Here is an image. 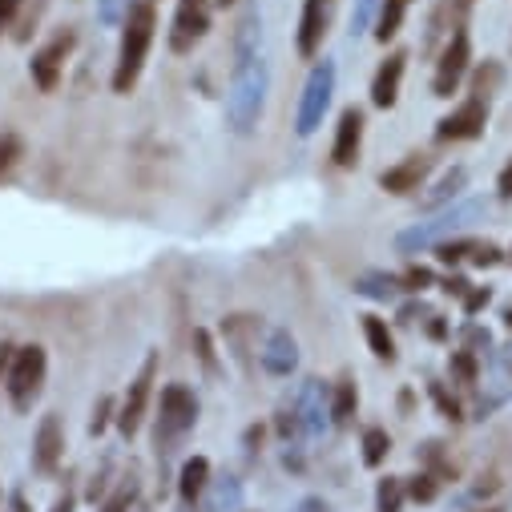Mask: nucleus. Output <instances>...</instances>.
I'll return each mask as SVG.
<instances>
[{
	"instance_id": "nucleus-15",
	"label": "nucleus",
	"mask_w": 512,
	"mask_h": 512,
	"mask_svg": "<svg viewBox=\"0 0 512 512\" xmlns=\"http://www.w3.org/2000/svg\"><path fill=\"white\" fill-rule=\"evenodd\" d=\"M291 408L303 424V436H323L331 428V388H323V379H303Z\"/></svg>"
},
{
	"instance_id": "nucleus-34",
	"label": "nucleus",
	"mask_w": 512,
	"mask_h": 512,
	"mask_svg": "<svg viewBox=\"0 0 512 512\" xmlns=\"http://www.w3.org/2000/svg\"><path fill=\"white\" fill-rule=\"evenodd\" d=\"M404 492H408V500H416V504H432V500L440 496V480L424 468V472H416V476L404 480Z\"/></svg>"
},
{
	"instance_id": "nucleus-50",
	"label": "nucleus",
	"mask_w": 512,
	"mask_h": 512,
	"mask_svg": "<svg viewBox=\"0 0 512 512\" xmlns=\"http://www.w3.org/2000/svg\"><path fill=\"white\" fill-rule=\"evenodd\" d=\"M9 512H29V504H25V496H21V492H13V496H9Z\"/></svg>"
},
{
	"instance_id": "nucleus-46",
	"label": "nucleus",
	"mask_w": 512,
	"mask_h": 512,
	"mask_svg": "<svg viewBox=\"0 0 512 512\" xmlns=\"http://www.w3.org/2000/svg\"><path fill=\"white\" fill-rule=\"evenodd\" d=\"M424 335H428L432 343H444V339H448V319H444V315H428V319H424Z\"/></svg>"
},
{
	"instance_id": "nucleus-10",
	"label": "nucleus",
	"mask_w": 512,
	"mask_h": 512,
	"mask_svg": "<svg viewBox=\"0 0 512 512\" xmlns=\"http://www.w3.org/2000/svg\"><path fill=\"white\" fill-rule=\"evenodd\" d=\"M73 49H77V29L61 25V29L33 53V61H29V77H33V85H37L41 93H57V85H61V77H65V65H69Z\"/></svg>"
},
{
	"instance_id": "nucleus-35",
	"label": "nucleus",
	"mask_w": 512,
	"mask_h": 512,
	"mask_svg": "<svg viewBox=\"0 0 512 512\" xmlns=\"http://www.w3.org/2000/svg\"><path fill=\"white\" fill-rule=\"evenodd\" d=\"M21 158H25V142H21V134L5 130V134H0V178H9V174L21 166Z\"/></svg>"
},
{
	"instance_id": "nucleus-14",
	"label": "nucleus",
	"mask_w": 512,
	"mask_h": 512,
	"mask_svg": "<svg viewBox=\"0 0 512 512\" xmlns=\"http://www.w3.org/2000/svg\"><path fill=\"white\" fill-rule=\"evenodd\" d=\"M363 134H367V117L359 105H347L335 121V138H331V166L335 170H355L363 158Z\"/></svg>"
},
{
	"instance_id": "nucleus-1",
	"label": "nucleus",
	"mask_w": 512,
	"mask_h": 512,
	"mask_svg": "<svg viewBox=\"0 0 512 512\" xmlns=\"http://www.w3.org/2000/svg\"><path fill=\"white\" fill-rule=\"evenodd\" d=\"M154 37H158V5L154 0H130V9L121 17V41H117V61H113V93H134L142 73H146V61H150V49H154Z\"/></svg>"
},
{
	"instance_id": "nucleus-36",
	"label": "nucleus",
	"mask_w": 512,
	"mask_h": 512,
	"mask_svg": "<svg viewBox=\"0 0 512 512\" xmlns=\"http://www.w3.org/2000/svg\"><path fill=\"white\" fill-rule=\"evenodd\" d=\"M194 355H198L206 375H218V347H214V335L206 327H194Z\"/></svg>"
},
{
	"instance_id": "nucleus-9",
	"label": "nucleus",
	"mask_w": 512,
	"mask_h": 512,
	"mask_svg": "<svg viewBox=\"0 0 512 512\" xmlns=\"http://www.w3.org/2000/svg\"><path fill=\"white\" fill-rule=\"evenodd\" d=\"M210 21H214V0H174V21L166 33L170 53H178V57L194 53L206 41Z\"/></svg>"
},
{
	"instance_id": "nucleus-23",
	"label": "nucleus",
	"mask_w": 512,
	"mask_h": 512,
	"mask_svg": "<svg viewBox=\"0 0 512 512\" xmlns=\"http://www.w3.org/2000/svg\"><path fill=\"white\" fill-rule=\"evenodd\" d=\"M250 53H263V13H259V5H246L238 13V25H234V57H250Z\"/></svg>"
},
{
	"instance_id": "nucleus-19",
	"label": "nucleus",
	"mask_w": 512,
	"mask_h": 512,
	"mask_svg": "<svg viewBox=\"0 0 512 512\" xmlns=\"http://www.w3.org/2000/svg\"><path fill=\"white\" fill-rule=\"evenodd\" d=\"M259 331H263V319H254V315H230L222 323V339H226V351L234 359L246 363L250 347H259Z\"/></svg>"
},
{
	"instance_id": "nucleus-22",
	"label": "nucleus",
	"mask_w": 512,
	"mask_h": 512,
	"mask_svg": "<svg viewBox=\"0 0 512 512\" xmlns=\"http://www.w3.org/2000/svg\"><path fill=\"white\" fill-rule=\"evenodd\" d=\"M210 488V460L206 456H186L178 468V496L182 504H198Z\"/></svg>"
},
{
	"instance_id": "nucleus-27",
	"label": "nucleus",
	"mask_w": 512,
	"mask_h": 512,
	"mask_svg": "<svg viewBox=\"0 0 512 512\" xmlns=\"http://www.w3.org/2000/svg\"><path fill=\"white\" fill-rule=\"evenodd\" d=\"M138 496H142V480H138V472H125V476H117L113 492L101 500L97 512H134V508H138Z\"/></svg>"
},
{
	"instance_id": "nucleus-37",
	"label": "nucleus",
	"mask_w": 512,
	"mask_h": 512,
	"mask_svg": "<svg viewBox=\"0 0 512 512\" xmlns=\"http://www.w3.org/2000/svg\"><path fill=\"white\" fill-rule=\"evenodd\" d=\"M492 299H496V291H492V287H476V283H472V287H468V295L460 299L464 319H476L480 311H488V307H492Z\"/></svg>"
},
{
	"instance_id": "nucleus-17",
	"label": "nucleus",
	"mask_w": 512,
	"mask_h": 512,
	"mask_svg": "<svg viewBox=\"0 0 512 512\" xmlns=\"http://www.w3.org/2000/svg\"><path fill=\"white\" fill-rule=\"evenodd\" d=\"M404 73H408V53L392 49L379 61V69L371 73V105L375 109H396L400 105V89H404Z\"/></svg>"
},
{
	"instance_id": "nucleus-33",
	"label": "nucleus",
	"mask_w": 512,
	"mask_h": 512,
	"mask_svg": "<svg viewBox=\"0 0 512 512\" xmlns=\"http://www.w3.org/2000/svg\"><path fill=\"white\" fill-rule=\"evenodd\" d=\"M476 242H480V238H468V234H460V238H452V242H440V246H436L440 267H464V263L472 259Z\"/></svg>"
},
{
	"instance_id": "nucleus-12",
	"label": "nucleus",
	"mask_w": 512,
	"mask_h": 512,
	"mask_svg": "<svg viewBox=\"0 0 512 512\" xmlns=\"http://www.w3.org/2000/svg\"><path fill=\"white\" fill-rule=\"evenodd\" d=\"M331 25H335V0H303L299 29H295V53L303 61H315L331 37Z\"/></svg>"
},
{
	"instance_id": "nucleus-43",
	"label": "nucleus",
	"mask_w": 512,
	"mask_h": 512,
	"mask_svg": "<svg viewBox=\"0 0 512 512\" xmlns=\"http://www.w3.org/2000/svg\"><path fill=\"white\" fill-rule=\"evenodd\" d=\"M125 9H130V0H97V21L101 25H121Z\"/></svg>"
},
{
	"instance_id": "nucleus-4",
	"label": "nucleus",
	"mask_w": 512,
	"mask_h": 512,
	"mask_svg": "<svg viewBox=\"0 0 512 512\" xmlns=\"http://www.w3.org/2000/svg\"><path fill=\"white\" fill-rule=\"evenodd\" d=\"M484 214H488V202H484V198H456L452 206L432 210V218H424V222L400 230V234H396V250H400V254H428V250H436L440 242H452V238L468 234V226L480 222Z\"/></svg>"
},
{
	"instance_id": "nucleus-32",
	"label": "nucleus",
	"mask_w": 512,
	"mask_h": 512,
	"mask_svg": "<svg viewBox=\"0 0 512 512\" xmlns=\"http://www.w3.org/2000/svg\"><path fill=\"white\" fill-rule=\"evenodd\" d=\"M404 500H408L404 476H383V480L375 484V512H400Z\"/></svg>"
},
{
	"instance_id": "nucleus-54",
	"label": "nucleus",
	"mask_w": 512,
	"mask_h": 512,
	"mask_svg": "<svg viewBox=\"0 0 512 512\" xmlns=\"http://www.w3.org/2000/svg\"><path fill=\"white\" fill-rule=\"evenodd\" d=\"M508 263H512V246H508Z\"/></svg>"
},
{
	"instance_id": "nucleus-48",
	"label": "nucleus",
	"mask_w": 512,
	"mask_h": 512,
	"mask_svg": "<svg viewBox=\"0 0 512 512\" xmlns=\"http://www.w3.org/2000/svg\"><path fill=\"white\" fill-rule=\"evenodd\" d=\"M13 343L9 339H0V388H5V375H9V363H13Z\"/></svg>"
},
{
	"instance_id": "nucleus-8",
	"label": "nucleus",
	"mask_w": 512,
	"mask_h": 512,
	"mask_svg": "<svg viewBox=\"0 0 512 512\" xmlns=\"http://www.w3.org/2000/svg\"><path fill=\"white\" fill-rule=\"evenodd\" d=\"M472 73V33L456 29L440 49H436V69H432V97L452 101V93H460V85Z\"/></svg>"
},
{
	"instance_id": "nucleus-20",
	"label": "nucleus",
	"mask_w": 512,
	"mask_h": 512,
	"mask_svg": "<svg viewBox=\"0 0 512 512\" xmlns=\"http://www.w3.org/2000/svg\"><path fill=\"white\" fill-rule=\"evenodd\" d=\"M359 327H363L367 351H371L379 363H396V359H400V347H396V331L388 327V319H383V315H359Z\"/></svg>"
},
{
	"instance_id": "nucleus-44",
	"label": "nucleus",
	"mask_w": 512,
	"mask_h": 512,
	"mask_svg": "<svg viewBox=\"0 0 512 512\" xmlns=\"http://www.w3.org/2000/svg\"><path fill=\"white\" fill-rule=\"evenodd\" d=\"M21 9H25V0H0V37H5V33L17 25Z\"/></svg>"
},
{
	"instance_id": "nucleus-11",
	"label": "nucleus",
	"mask_w": 512,
	"mask_h": 512,
	"mask_svg": "<svg viewBox=\"0 0 512 512\" xmlns=\"http://www.w3.org/2000/svg\"><path fill=\"white\" fill-rule=\"evenodd\" d=\"M488 101H480V97H464V101H456L440 121H436V142L440 146H460V142H476V138H484V130H488Z\"/></svg>"
},
{
	"instance_id": "nucleus-51",
	"label": "nucleus",
	"mask_w": 512,
	"mask_h": 512,
	"mask_svg": "<svg viewBox=\"0 0 512 512\" xmlns=\"http://www.w3.org/2000/svg\"><path fill=\"white\" fill-rule=\"evenodd\" d=\"M500 323H504V331H512V303L500 311Z\"/></svg>"
},
{
	"instance_id": "nucleus-7",
	"label": "nucleus",
	"mask_w": 512,
	"mask_h": 512,
	"mask_svg": "<svg viewBox=\"0 0 512 512\" xmlns=\"http://www.w3.org/2000/svg\"><path fill=\"white\" fill-rule=\"evenodd\" d=\"M158 388V351H150L146 359H142V367H138V375L130 379V388H125V396H121V404H117V432L125 436V440H134L138 432H142V424H146V416H150V404H154V392Z\"/></svg>"
},
{
	"instance_id": "nucleus-21",
	"label": "nucleus",
	"mask_w": 512,
	"mask_h": 512,
	"mask_svg": "<svg viewBox=\"0 0 512 512\" xmlns=\"http://www.w3.org/2000/svg\"><path fill=\"white\" fill-rule=\"evenodd\" d=\"M408 9H412V0H379L375 21H371V37H375L379 45H392V41L404 33Z\"/></svg>"
},
{
	"instance_id": "nucleus-3",
	"label": "nucleus",
	"mask_w": 512,
	"mask_h": 512,
	"mask_svg": "<svg viewBox=\"0 0 512 512\" xmlns=\"http://www.w3.org/2000/svg\"><path fill=\"white\" fill-rule=\"evenodd\" d=\"M154 404H158L154 408V456L166 468L182 452L186 436L198 428V396L186 388V383L174 379V383H162Z\"/></svg>"
},
{
	"instance_id": "nucleus-18",
	"label": "nucleus",
	"mask_w": 512,
	"mask_h": 512,
	"mask_svg": "<svg viewBox=\"0 0 512 512\" xmlns=\"http://www.w3.org/2000/svg\"><path fill=\"white\" fill-rule=\"evenodd\" d=\"M259 367L275 379H287L299 367V339L287 327H271L259 343Z\"/></svg>"
},
{
	"instance_id": "nucleus-29",
	"label": "nucleus",
	"mask_w": 512,
	"mask_h": 512,
	"mask_svg": "<svg viewBox=\"0 0 512 512\" xmlns=\"http://www.w3.org/2000/svg\"><path fill=\"white\" fill-rule=\"evenodd\" d=\"M359 448H363L359 456H363L367 468H383V464H388V456H392V436H388V428H379V424L363 428Z\"/></svg>"
},
{
	"instance_id": "nucleus-24",
	"label": "nucleus",
	"mask_w": 512,
	"mask_h": 512,
	"mask_svg": "<svg viewBox=\"0 0 512 512\" xmlns=\"http://www.w3.org/2000/svg\"><path fill=\"white\" fill-rule=\"evenodd\" d=\"M355 416H359V388H355L351 375H339L331 383V424L335 428H351Z\"/></svg>"
},
{
	"instance_id": "nucleus-5",
	"label": "nucleus",
	"mask_w": 512,
	"mask_h": 512,
	"mask_svg": "<svg viewBox=\"0 0 512 512\" xmlns=\"http://www.w3.org/2000/svg\"><path fill=\"white\" fill-rule=\"evenodd\" d=\"M45 379H49V351L41 343H21L13 351L9 375H5V396L13 404V412H33L41 392H45Z\"/></svg>"
},
{
	"instance_id": "nucleus-13",
	"label": "nucleus",
	"mask_w": 512,
	"mask_h": 512,
	"mask_svg": "<svg viewBox=\"0 0 512 512\" xmlns=\"http://www.w3.org/2000/svg\"><path fill=\"white\" fill-rule=\"evenodd\" d=\"M432 170H436V158L424 154V150H412V154H404L396 166H388V170L379 174V190H383V194H392V198L420 194V190L428 186Z\"/></svg>"
},
{
	"instance_id": "nucleus-28",
	"label": "nucleus",
	"mask_w": 512,
	"mask_h": 512,
	"mask_svg": "<svg viewBox=\"0 0 512 512\" xmlns=\"http://www.w3.org/2000/svg\"><path fill=\"white\" fill-rule=\"evenodd\" d=\"M500 85H504V65H500V61H484V65H476V69L468 73V93L480 97V101H488V105H492V97L500 93Z\"/></svg>"
},
{
	"instance_id": "nucleus-39",
	"label": "nucleus",
	"mask_w": 512,
	"mask_h": 512,
	"mask_svg": "<svg viewBox=\"0 0 512 512\" xmlns=\"http://www.w3.org/2000/svg\"><path fill=\"white\" fill-rule=\"evenodd\" d=\"M400 287H404V295H424L428 287H436V275L428 271V267H408L404 275H400Z\"/></svg>"
},
{
	"instance_id": "nucleus-38",
	"label": "nucleus",
	"mask_w": 512,
	"mask_h": 512,
	"mask_svg": "<svg viewBox=\"0 0 512 512\" xmlns=\"http://www.w3.org/2000/svg\"><path fill=\"white\" fill-rule=\"evenodd\" d=\"M109 424H117V400L113 396H101L93 404V416H89V436H101Z\"/></svg>"
},
{
	"instance_id": "nucleus-31",
	"label": "nucleus",
	"mask_w": 512,
	"mask_h": 512,
	"mask_svg": "<svg viewBox=\"0 0 512 512\" xmlns=\"http://www.w3.org/2000/svg\"><path fill=\"white\" fill-rule=\"evenodd\" d=\"M428 400L436 404V412H440L448 424H464V408H460L456 392H448L444 379H428Z\"/></svg>"
},
{
	"instance_id": "nucleus-16",
	"label": "nucleus",
	"mask_w": 512,
	"mask_h": 512,
	"mask_svg": "<svg viewBox=\"0 0 512 512\" xmlns=\"http://www.w3.org/2000/svg\"><path fill=\"white\" fill-rule=\"evenodd\" d=\"M29 460H33V472H41V476H53L61 468V460H65V428H61L57 412L41 416V424L33 432V456Z\"/></svg>"
},
{
	"instance_id": "nucleus-25",
	"label": "nucleus",
	"mask_w": 512,
	"mask_h": 512,
	"mask_svg": "<svg viewBox=\"0 0 512 512\" xmlns=\"http://www.w3.org/2000/svg\"><path fill=\"white\" fill-rule=\"evenodd\" d=\"M355 295L375 299V303H392V299L404 295V287H400V275H388V271H363V275L355 279Z\"/></svg>"
},
{
	"instance_id": "nucleus-52",
	"label": "nucleus",
	"mask_w": 512,
	"mask_h": 512,
	"mask_svg": "<svg viewBox=\"0 0 512 512\" xmlns=\"http://www.w3.org/2000/svg\"><path fill=\"white\" fill-rule=\"evenodd\" d=\"M214 5H218V9H230V5H238V0H214Z\"/></svg>"
},
{
	"instance_id": "nucleus-26",
	"label": "nucleus",
	"mask_w": 512,
	"mask_h": 512,
	"mask_svg": "<svg viewBox=\"0 0 512 512\" xmlns=\"http://www.w3.org/2000/svg\"><path fill=\"white\" fill-rule=\"evenodd\" d=\"M464 186H468V166H452V170L424 194V210H444V206H452V202L464 194Z\"/></svg>"
},
{
	"instance_id": "nucleus-30",
	"label": "nucleus",
	"mask_w": 512,
	"mask_h": 512,
	"mask_svg": "<svg viewBox=\"0 0 512 512\" xmlns=\"http://www.w3.org/2000/svg\"><path fill=\"white\" fill-rule=\"evenodd\" d=\"M448 375H452L456 388H476L480 383V355L468 351V347H456L448 355Z\"/></svg>"
},
{
	"instance_id": "nucleus-45",
	"label": "nucleus",
	"mask_w": 512,
	"mask_h": 512,
	"mask_svg": "<svg viewBox=\"0 0 512 512\" xmlns=\"http://www.w3.org/2000/svg\"><path fill=\"white\" fill-rule=\"evenodd\" d=\"M468 287H472V283H468L464 275H444V279H440V291H444V295H452V299H464V295H468Z\"/></svg>"
},
{
	"instance_id": "nucleus-41",
	"label": "nucleus",
	"mask_w": 512,
	"mask_h": 512,
	"mask_svg": "<svg viewBox=\"0 0 512 512\" xmlns=\"http://www.w3.org/2000/svg\"><path fill=\"white\" fill-rule=\"evenodd\" d=\"M375 9H379V0H355V9H351V37H359V33L371 29Z\"/></svg>"
},
{
	"instance_id": "nucleus-47",
	"label": "nucleus",
	"mask_w": 512,
	"mask_h": 512,
	"mask_svg": "<svg viewBox=\"0 0 512 512\" xmlns=\"http://www.w3.org/2000/svg\"><path fill=\"white\" fill-rule=\"evenodd\" d=\"M496 198H500V202H512V158H508L504 170L496 174Z\"/></svg>"
},
{
	"instance_id": "nucleus-49",
	"label": "nucleus",
	"mask_w": 512,
	"mask_h": 512,
	"mask_svg": "<svg viewBox=\"0 0 512 512\" xmlns=\"http://www.w3.org/2000/svg\"><path fill=\"white\" fill-rule=\"evenodd\" d=\"M49 512H77V496H73V492H61Z\"/></svg>"
},
{
	"instance_id": "nucleus-6",
	"label": "nucleus",
	"mask_w": 512,
	"mask_h": 512,
	"mask_svg": "<svg viewBox=\"0 0 512 512\" xmlns=\"http://www.w3.org/2000/svg\"><path fill=\"white\" fill-rule=\"evenodd\" d=\"M335 85H339L335 61H331V57L315 61L311 73H307V81H303L299 105H295V134H299V138L319 134V125H323V117H327V109H331V101H335Z\"/></svg>"
},
{
	"instance_id": "nucleus-40",
	"label": "nucleus",
	"mask_w": 512,
	"mask_h": 512,
	"mask_svg": "<svg viewBox=\"0 0 512 512\" xmlns=\"http://www.w3.org/2000/svg\"><path fill=\"white\" fill-rule=\"evenodd\" d=\"M504 259H508V254H504L500 246H492V242H476V250H472V259H468V263H472L476 271H492V267H500Z\"/></svg>"
},
{
	"instance_id": "nucleus-2",
	"label": "nucleus",
	"mask_w": 512,
	"mask_h": 512,
	"mask_svg": "<svg viewBox=\"0 0 512 512\" xmlns=\"http://www.w3.org/2000/svg\"><path fill=\"white\" fill-rule=\"evenodd\" d=\"M267 93H271V65L263 53L250 57H234L230 69V85H226V130L246 138L259 130L263 109H267Z\"/></svg>"
},
{
	"instance_id": "nucleus-42",
	"label": "nucleus",
	"mask_w": 512,
	"mask_h": 512,
	"mask_svg": "<svg viewBox=\"0 0 512 512\" xmlns=\"http://www.w3.org/2000/svg\"><path fill=\"white\" fill-rule=\"evenodd\" d=\"M464 347L476 351V355H480V351H492V335H488L476 319H468V323H464Z\"/></svg>"
},
{
	"instance_id": "nucleus-53",
	"label": "nucleus",
	"mask_w": 512,
	"mask_h": 512,
	"mask_svg": "<svg viewBox=\"0 0 512 512\" xmlns=\"http://www.w3.org/2000/svg\"><path fill=\"white\" fill-rule=\"evenodd\" d=\"M480 512H500V508H480Z\"/></svg>"
}]
</instances>
